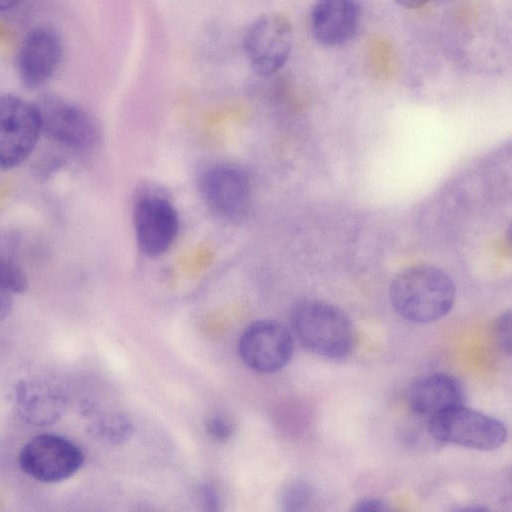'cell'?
I'll use <instances>...</instances> for the list:
<instances>
[{"label": "cell", "instance_id": "obj_2", "mask_svg": "<svg viewBox=\"0 0 512 512\" xmlns=\"http://www.w3.org/2000/svg\"><path fill=\"white\" fill-rule=\"evenodd\" d=\"M294 332L301 344L319 356L340 359L353 346V326L337 306L319 300H306L292 314Z\"/></svg>", "mask_w": 512, "mask_h": 512}, {"label": "cell", "instance_id": "obj_23", "mask_svg": "<svg viewBox=\"0 0 512 512\" xmlns=\"http://www.w3.org/2000/svg\"><path fill=\"white\" fill-rule=\"evenodd\" d=\"M399 6L405 8H417L420 7L430 0H394Z\"/></svg>", "mask_w": 512, "mask_h": 512}, {"label": "cell", "instance_id": "obj_24", "mask_svg": "<svg viewBox=\"0 0 512 512\" xmlns=\"http://www.w3.org/2000/svg\"><path fill=\"white\" fill-rule=\"evenodd\" d=\"M19 0H0V11L13 8Z\"/></svg>", "mask_w": 512, "mask_h": 512}, {"label": "cell", "instance_id": "obj_6", "mask_svg": "<svg viewBox=\"0 0 512 512\" xmlns=\"http://www.w3.org/2000/svg\"><path fill=\"white\" fill-rule=\"evenodd\" d=\"M18 460L23 472L31 478L43 483H58L82 467L84 454L77 444L63 436L41 434L22 447Z\"/></svg>", "mask_w": 512, "mask_h": 512}, {"label": "cell", "instance_id": "obj_19", "mask_svg": "<svg viewBox=\"0 0 512 512\" xmlns=\"http://www.w3.org/2000/svg\"><path fill=\"white\" fill-rule=\"evenodd\" d=\"M494 333L500 348L506 353L511 352V313L501 315L495 324Z\"/></svg>", "mask_w": 512, "mask_h": 512}, {"label": "cell", "instance_id": "obj_14", "mask_svg": "<svg viewBox=\"0 0 512 512\" xmlns=\"http://www.w3.org/2000/svg\"><path fill=\"white\" fill-rule=\"evenodd\" d=\"M463 388L452 375L432 373L415 380L408 390L411 409L421 415L433 416L462 404Z\"/></svg>", "mask_w": 512, "mask_h": 512}, {"label": "cell", "instance_id": "obj_13", "mask_svg": "<svg viewBox=\"0 0 512 512\" xmlns=\"http://www.w3.org/2000/svg\"><path fill=\"white\" fill-rule=\"evenodd\" d=\"M359 19L356 0H317L310 13V29L320 44L339 46L354 35Z\"/></svg>", "mask_w": 512, "mask_h": 512}, {"label": "cell", "instance_id": "obj_22", "mask_svg": "<svg viewBox=\"0 0 512 512\" xmlns=\"http://www.w3.org/2000/svg\"><path fill=\"white\" fill-rule=\"evenodd\" d=\"M12 305L11 293L0 289V322L10 314Z\"/></svg>", "mask_w": 512, "mask_h": 512}, {"label": "cell", "instance_id": "obj_15", "mask_svg": "<svg viewBox=\"0 0 512 512\" xmlns=\"http://www.w3.org/2000/svg\"><path fill=\"white\" fill-rule=\"evenodd\" d=\"M88 431L97 439L110 444H119L129 438L132 426L121 414H107L89 424Z\"/></svg>", "mask_w": 512, "mask_h": 512}, {"label": "cell", "instance_id": "obj_17", "mask_svg": "<svg viewBox=\"0 0 512 512\" xmlns=\"http://www.w3.org/2000/svg\"><path fill=\"white\" fill-rule=\"evenodd\" d=\"M28 285L22 269L0 255V289L9 293H22Z\"/></svg>", "mask_w": 512, "mask_h": 512}, {"label": "cell", "instance_id": "obj_3", "mask_svg": "<svg viewBox=\"0 0 512 512\" xmlns=\"http://www.w3.org/2000/svg\"><path fill=\"white\" fill-rule=\"evenodd\" d=\"M428 430L439 441L484 451L500 447L507 438L502 422L462 404L431 416Z\"/></svg>", "mask_w": 512, "mask_h": 512}, {"label": "cell", "instance_id": "obj_10", "mask_svg": "<svg viewBox=\"0 0 512 512\" xmlns=\"http://www.w3.org/2000/svg\"><path fill=\"white\" fill-rule=\"evenodd\" d=\"M139 249L149 257L165 253L178 232V215L165 198L148 195L140 198L133 213Z\"/></svg>", "mask_w": 512, "mask_h": 512}, {"label": "cell", "instance_id": "obj_4", "mask_svg": "<svg viewBox=\"0 0 512 512\" xmlns=\"http://www.w3.org/2000/svg\"><path fill=\"white\" fill-rule=\"evenodd\" d=\"M35 104L42 133L51 140L82 152L98 146L101 139L99 125L85 109L57 95L42 96Z\"/></svg>", "mask_w": 512, "mask_h": 512}, {"label": "cell", "instance_id": "obj_5", "mask_svg": "<svg viewBox=\"0 0 512 512\" xmlns=\"http://www.w3.org/2000/svg\"><path fill=\"white\" fill-rule=\"evenodd\" d=\"M42 133L35 103L6 94L0 96V168L12 169L32 153Z\"/></svg>", "mask_w": 512, "mask_h": 512}, {"label": "cell", "instance_id": "obj_21", "mask_svg": "<svg viewBox=\"0 0 512 512\" xmlns=\"http://www.w3.org/2000/svg\"><path fill=\"white\" fill-rule=\"evenodd\" d=\"M203 504L209 511H216L219 506V497L217 492L211 486H203L201 489Z\"/></svg>", "mask_w": 512, "mask_h": 512}, {"label": "cell", "instance_id": "obj_20", "mask_svg": "<svg viewBox=\"0 0 512 512\" xmlns=\"http://www.w3.org/2000/svg\"><path fill=\"white\" fill-rule=\"evenodd\" d=\"M354 511H387L389 510V507L387 504L380 500L375 498H367L362 499L359 502L355 504V507L353 508Z\"/></svg>", "mask_w": 512, "mask_h": 512}, {"label": "cell", "instance_id": "obj_12", "mask_svg": "<svg viewBox=\"0 0 512 512\" xmlns=\"http://www.w3.org/2000/svg\"><path fill=\"white\" fill-rule=\"evenodd\" d=\"M12 399L19 418L38 427L57 422L68 404L65 390L54 381L44 378L20 380L13 389Z\"/></svg>", "mask_w": 512, "mask_h": 512}, {"label": "cell", "instance_id": "obj_7", "mask_svg": "<svg viewBox=\"0 0 512 512\" xmlns=\"http://www.w3.org/2000/svg\"><path fill=\"white\" fill-rule=\"evenodd\" d=\"M199 188L205 204L217 217L238 222L249 214L251 184L241 169L228 164L209 167L200 177Z\"/></svg>", "mask_w": 512, "mask_h": 512}, {"label": "cell", "instance_id": "obj_8", "mask_svg": "<svg viewBox=\"0 0 512 512\" xmlns=\"http://www.w3.org/2000/svg\"><path fill=\"white\" fill-rule=\"evenodd\" d=\"M243 47L257 74H274L286 63L291 52L292 27L289 20L277 13L258 17L248 27Z\"/></svg>", "mask_w": 512, "mask_h": 512}, {"label": "cell", "instance_id": "obj_18", "mask_svg": "<svg viewBox=\"0 0 512 512\" xmlns=\"http://www.w3.org/2000/svg\"><path fill=\"white\" fill-rule=\"evenodd\" d=\"M206 431L211 438L217 441H226L231 437L233 427L223 416L214 415L207 420Z\"/></svg>", "mask_w": 512, "mask_h": 512}, {"label": "cell", "instance_id": "obj_9", "mask_svg": "<svg viewBox=\"0 0 512 512\" xmlns=\"http://www.w3.org/2000/svg\"><path fill=\"white\" fill-rule=\"evenodd\" d=\"M239 353L249 368L262 373H272L290 361L293 354V339L281 323L259 320L250 324L242 334Z\"/></svg>", "mask_w": 512, "mask_h": 512}, {"label": "cell", "instance_id": "obj_16", "mask_svg": "<svg viewBox=\"0 0 512 512\" xmlns=\"http://www.w3.org/2000/svg\"><path fill=\"white\" fill-rule=\"evenodd\" d=\"M313 497L311 486L301 480L287 483L282 489L280 503L285 511H301L309 505Z\"/></svg>", "mask_w": 512, "mask_h": 512}, {"label": "cell", "instance_id": "obj_1", "mask_svg": "<svg viewBox=\"0 0 512 512\" xmlns=\"http://www.w3.org/2000/svg\"><path fill=\"white\" fill-rule=\"evenodd\" d=\"M390 301L396 312L415 323H430L452 308L455 286L443 270L427 264L407 267L390 284Z\"/></svg>", "mask_w": 512, "mask_h": 512}, {"label": "cell", "instance_id": "obj_11", "mask_svg": "<svg viewBox=\"0 0 512 512\" xmlns=\"http://www.w3.org/2000/svg\"><path fill=\"white\" fill-rule=\"evenodd\" d=\"M62 54V41L55 30L49 27L31 30L16 55V69L22 83L30 88L46 83L57 71Z\"/></svg>", "mask_w": 512, "mask_h": 512}]
</instances>
